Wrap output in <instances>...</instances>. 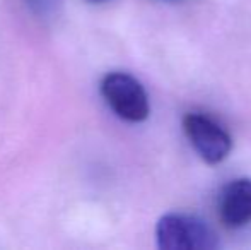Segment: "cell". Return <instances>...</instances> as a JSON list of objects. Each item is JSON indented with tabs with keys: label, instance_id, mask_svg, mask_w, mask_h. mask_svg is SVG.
<instances>
[{
	"label": "cell",
	"instance_id": "1",
	"mask_svg": "<svg viewBox=\"0 0 251 250\" xmlns=\"http://www.w3.org/2000/svg\"><path fill=\"white\" fill-rule=\"evenodd\" d=\"M155 242L162 250H212L219 247L217 235L205 221L181 213L166 214L157 221Z\"/></svg>",
	"mask_w": 251,
	"mask_h": 250
},
{
	"label": "cell",
	"instance_id": "2",
	"mask_svg": "<svg viewBox=\"0 0 251 250\" xmlns=\"http://www.w3.org/2000/svg\"><path fill=\"white\" fill-rule=\"evenodd\" d=\"M101 94L108 107L122 120L140 124L151 113L149 96L133 76L125 72H109L101 81Z\"/></svg>",
	"mask_w": 251,
	"mask_h": 250
},
{
	"label": "cell",
	"instance_id": "3",
	"mask_svg": "<svg viewBox=\"0 0 251 250\" xmlns=\"http://www.w3.org/2000/svg\"><path fill=\"white\" fill-rule=\"evenodd\" d=\"M183 130L197 154L208 165L222 163L232 149V139L227 130L203 113L185 115Z\"/></svg>",
	"mask_w": 251,
	"mask_h": 250
},
{
	"label": "cell",
	"instance_id": "4",
	"mask_svg": "<svg viewBox=\"0 0 251 250\" xmlns=\"http://www.w3.org/2000/svg\"><path fill=\"white\" fill-rule=\"evenodd\" d=\"M219 218L227 228H241L251 221V180L238 178L219 194Z\"/></svg>",
	"mask_w": 251,
	"mask_h": 250
}]
</instances>
